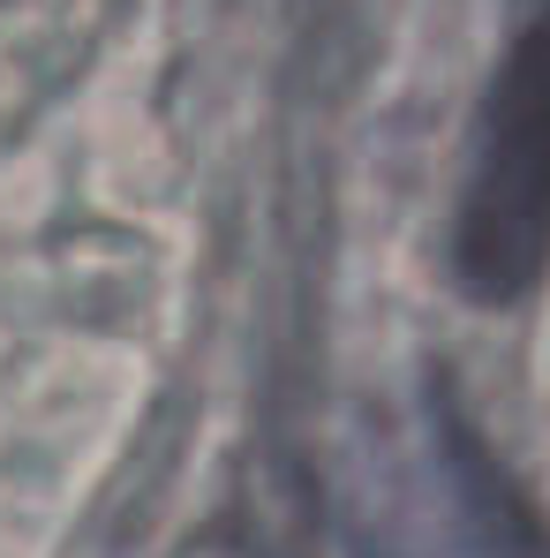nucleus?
Wrapping results in <instances>:
<instances>
[{"label": "nucleus", "mask_w": 550, "mask_h": 558, "mask_svg": "<svg viewBox=\"0 0 550 558\" xmlns=\"http://www.w3.org/2000/svg\"><path fill=\"white\" fill-rule=\"evenodd\" d=\"M453 272L475 302H521L550 272V0H528L475 113Z\"/></svg>", "instance_id": "f257e3e1"}]
</instances>
